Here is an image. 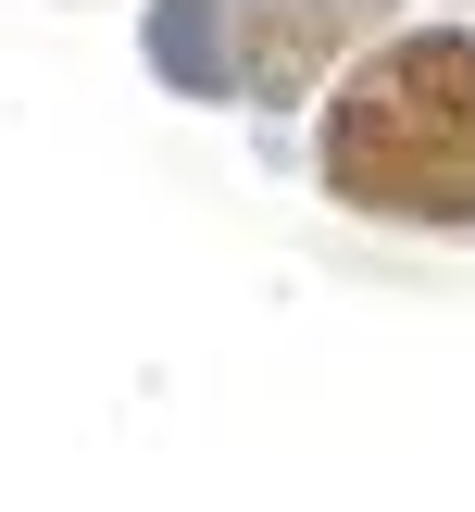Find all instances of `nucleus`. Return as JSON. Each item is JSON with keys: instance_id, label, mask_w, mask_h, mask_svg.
<instances>
[{"instance_id": "obj_1", "label": "nucleus", "mask_w": 475, "mask_h": 512, "mask_svg": "<svg viewBox=\"0 0 475 512\" xmlns=\"http://www.w3.org/2000/svg\"><path fill=\"white\" fill-rule=\"evenodd\" d=\"M313 163L338 213L475 238V25H400L363 38L350 75L325 88Z\"/></svg>"}, {"instance_id": "obj_2", "label": "nucleus", "mask_w": 475, "mask_h": 512, "mask_svg": "<svg viewBox=\"0 0 475 512\" xmlns=\"http://www.w3.org/2000/svg\"><path fill=\"white\" fill-rule=\"evenodd\" d=\"M388 13H400V0H225V63H238V100L300 113V100H313Z\"/></svg>"}, {"instance_id": "obj_3", "label": "nucleus", "mask_w": 475, "mask_h": 512, "mask_svg": "<svg viewBox=\"0 0 475 512\" xmlns=\"http://www.w3.org/2000/svg\"><path fill=\"white\" fill-rule=\"evenodd\" d=\"M138 50H150V75H163L175 100H238V63H225V0H150Z\"/></svg>"}]
</instances>
